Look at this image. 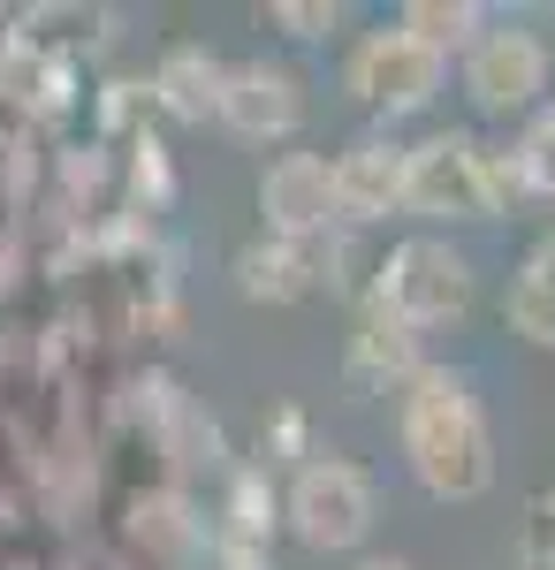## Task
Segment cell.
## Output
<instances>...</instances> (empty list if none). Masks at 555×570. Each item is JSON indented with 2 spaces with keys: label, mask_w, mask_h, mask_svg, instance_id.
Segmentation results:
<instances>
[{
  "label": "cell",
  "mask_w": 555,
  "mask_h": 570,
  "mask_svg": "<svg viewBox=\"0 0 555 570\" xmlns=\"http://www.w3.org/2000/svg\"><path fill=\"white\" fill-rule=\"evenodd\" d=\"M396 441L434 502H479L495 487V434L457 365H419L396 389Z\"/></svg>",
  "instance_id": "1"
},
{
  "label": "cell",
  "mask_w": 555,
  "mask_h": 570,
  "mask_svg": "<svg viewBox=\"0 0 555 570\" xmlns=\"http://www.w3.org/2000/svg\"><path fill=\"white\" fill-rule=\"evenodd\" d=\"M282 518L298 532L304 548H320V556H342V548H358L373 518H381V487L366 464H350V456H304L290 494H282Z\"/></svg>",
  "instance_id": "2"
},
{
  "label": "cell",
  "mask_w": 555,
  "mask_h": 570,
  "mask_svg": "<svg viewBox=\"0 0 555 570\" xmlns=\"http://www.w3.org/2000/svg\"><path fill=\"white\" fill-rule=\"evenodd\" d=\"M441 85H449V61L434 53V46H419L403 23H381V31H358L350 39V53H342V91L358 99V107H373V115H419V107H434L441 99Z\"/></svg>",
  "instance_id": "3"
},
{
  "label": "cell",
  "mask_w": 555,
  "mask_h": 570,
  "mask_svg": "<svg viewBox=\"0 0 555 570\" xmlns=\"http://www.w3.org/2000/svg\"><path fill=\"white\" fill-rule=\"evenodd\" d=\"M555 77V53L533 23H487L479 39L457 53V85L479 115H533Z\"/></svg>",
  "instance_id": "4"
},
{
  "label": "cell",
  "mask_w": 555,
  "mask_h": 570,
  "mask_svg": "<svg viewBox=\"0 0 555 570\" xmlns=\"http://www.w3.org/2000/svg\"><path fill=\"white\" fill-rule=\"evenodd\" d=\"M373 297H381L388 312H403L419 335H427V327H449V320L471 312V259L449 236H403L381 259Z\"/></svg>",
  "instance_id": "5"
},
{
  "label": "cell",
  "mask_w": 555,
  "mask_h": 570,
  "mask_svg": "<svg viewBox=\"0 0 555 570\" xmlns=\"http://www.w3.org/2000/svg\"><path fill=\"white\" fill-rule=\"evenodd\" d=\"M403 214L419 220H495L487 198V145L471 130H434L403 160Z\"/></svg>",
  "instance_id": "6"
},
{
  "label": "cell",
  "mask_w": 555,
  "mask_h": 570,
  "mask_svg": "<svg viewBox=\"0 0 555 570\" xmlns=\"http://www.w3.org/2000/svg\"><path fill=\"white\" fill-rule=\"evenodd\" d=\"M259 214L266 236L282 244H312L335 228V160L328 153H274L259 176Z\"/></svg>",
  "instance_id": "7"
},
{
  "label": "cell",
  "mask_w": 555,
  "mask_h": 570,
  "mask_svg": "<svg viewBox=\"0 0 555 570\" xmlns=\"http://www.w3.org/2000/svg\"><path fill=\"white\" fill-rule=\"evenodd\" d=\"M214 122L244 145H282V137L304 130V85L282 69V61H236L221 77V107Z\"/></svg>",
  "instance_id": "8"
},
{
  "label": "cell",
  "mask_w": 555,
  "mask_h": 570,
  "mask_svg": "<svg viewBox=\"0 0 555 570\" xmlns=\"http://www.w3.org/2000/svg\"><path fill=\"white\" fill-rule=\"evenodd\" d=\"M403 160H411V145H396V137H350L335 153V220L373 228V220L403 214Z\"/></svg>",
  "instance_id": "9"
},
{
  "label": "cell",
  "mask_w": 555,
  "mask_h": 570,
  "mask_svg": "<svg viewBox=\"0 0 555 570\" xmlns=\"http://www.w3.org/2000/svg\"><path fill=\"white\" fill-rule=\"evenodd\" d=\"M335 259H342V252L328 244V236H312V244L259 236V244L236 252V289H244L252 305H298V297H312L320 282H335V274H328Z\"/></svg>",
  "instance_id": "10"
},
{
  "label": "cell",
  "mask_w": 555,
  "mask_h": 570,
  "mask_svg": "<svg viewBox=\"0 0 555 570\" xmlns=\"http://www.w3.org/2000/svg\"><path fill=\"white\" fill-rule=\"evenodd\" d=\"M419 365H427V357H419V327H411L403 312H388L381 297L366 289V305H358V320H350L342 373H350L358 389H403Z\"/></svg>",
  "instance_id": "11"
},
{
  "label": "cell",
  "mask_w": 555,
  "mask_h": 570,
  "mask_svg": "<svg viewBox=\"0 0 555 570\" xmlns=\"http://www.w3.org/2000/svg\"><path fill=\"white\" fill-rule=\"evenodd\" d=\"M221 77H228V69H221L198 39H175L168 53L153 61V99L168 107L175 122H206L221 107Z\"/></svg>",
  "instance_id": "12"
},
{
  "label": "cell",
  "mask_w": 555,
  "mask_h": 570,
  "mask_svg": "<svg viewBox=\"0 0 555 570\" xmlns=\"http://www.w3.org/2000/svg\"><path fill=\"white\" fill-rule=\"evenodd\" d=\"M503 327L533 351H555V236H541L525 266L510 274V297H503Z\"/></svg>",
  "instance_id": "13"
},
{
  "label": "cell",
  "mask_w": 555,
  "mask_h": 570,
  "mask_svg": "<svg viewBox=\"0 0 555 570\" xmlns=\"http://www.w3.org/2000/svg\"><path fill=\"white\" fill-rule=\"evenodd\" d=\"M396 23H403L419 46H434V53L449 61V53H465V46L487 31V8H471V0H411Z\"/></svg>",
  "instance_id": "14"
},
{
  "label": "cell",
  "mask_w": 555,
  "mask_h": 570,
  "mask_svg": "<svg viewBox=\"0 0 555 570\" xmlns=\"http://www.w3.org/2000/svg\"><path fill=\"white\" fill-rule=\"evenodd\" d=\"M274 525H282V502H274L266 472L244 464V472L228 480V532H236V540H274Z\"/></svg>",
  "instance_id": "15"
},
{
  "label": "cell",
  "mask_w": 555,
  "mask_h": 570,
  "mask_svg": "<svg viewBox=\"0 0 555 570\" xmlns=\"http://www.w3.org/2000/svg\"><path fill=\"white\" fill-rule=\"evenodd\" d=\"M266 23H274L282 39L312 46V39H335L350 16H342V0H274V8H266Z\"/></svg>",
  "instance_id": "16"
},
{
  "label": "cell",
  "mask_w": 555,
  "mask_h": 570,
  "mask_svg": "<svg viewBox=\"0 0 555 570\" xmlns=\"http://www.w3.org/2000/svg\"><path fill=\"white\" fill-rule=\"evenodd\" d=\"M510 153H517V168H525V190L555 198V107H541V115L525 122V137H517Z\"/></svg>",
  "instance_id": "17"
},
{
  "label": "cell",
  "mask_w": 555,
  "mask_h": 570,
  "mask_svg": "<svg viewBox=\"0 0 555 570\" xmlns=\"http://www.w3.org/2000/svg\"><path fill=\"white\" fill-rule=\"evenodd\" d=\"M517 563L525 570H555V487H541L517 518Z\"/></svg>",
  "instance_id": "18"
},
{
  "label": "cell",
  "mask_w": 555,
  "mask_h": 570,
  "mask_svg": "<svg viewBox=\"0 0 555 570\" xmlns=\"http://www.w3.org/2000/svg\"><path fill=\"white\" fill-rule=\"evenodd\" d=\"M221 570H274V556H266V540H236V532H221Z\"/></svg>",
  "instance_id": "19"
},
{
  "label": "cell",
  "mask_w": 555,
  "mask_h": 570,
  "mask_svg": "<svg viewBox=\"0 0 555 570\" xmlns=\"http://www.w3.org/2000/svg\"><path fill=\"white\" fill-rule=\"evenodd\" d=\"M274 456H312V449H304V411H282V419H274V434H266V464H274Z\"/></svg>",
  "instance_id": "20"
},
{
  "label": "cell",
  "mask_w": 555,
  "mask_h": 570,
  "mask_svg": "<svg viewBox=\"0 0 555 570\" xmlns=\"http://www.w3.org/2000/svg\"><path fill=\"white\" fill-rule=\"evenodd\" d=\"M358 570H411V563H403V556H366Z\"/></svg>",
  "instance_id": "21"
}]
</instances>
